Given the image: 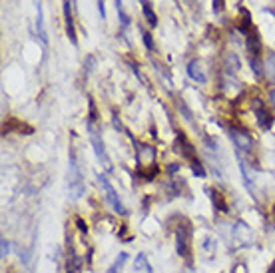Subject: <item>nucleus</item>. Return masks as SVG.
Listing matches in <instances>:
<instances>
[{
    "label": "nucleus",
    "mask_w": 275,
    "mask_h": 273,
    "mask_svg": "<svg viewBox=\"0 0 275 273\" xmlns=\"http://www.w3.org/2000/svg\"><path fill=\"white\" fill-rule=\"evenodd\" d=\"M212 10H214V14H222L224 12V0H214L212 2Z\"/></svg>",
    "instance_id": "nucleus-20"
},
{
    "label": "nucleus",
    "mask_w": 275,
    "mask_h": 273,
    "mask_svg": "<svg viewBox=\"0 0 275 273\" xmlns=\"http://www.w3.org/2000/svg\"><path fill=\"white\" fill-rule=\"evenodd\" d=\"M126 262H128V254L126 252H122L120 256H118V260L110 266V270H108V273H120L122 272V268L126 266Z\"/></svg>",
    "instance_id": "nucleus-15"
},
{
    "label": "nucleus",
    "mask_w": 275,
    "mask_h": 273,
    "mask_svg": "<svg viewBox=\"0 0 275 273\" xmlns=\"http://www.w3.org/2000/svg\"><path fill=\"white\" fill-rule=\"evenodd\" d=\"M142 40H144L146 48L152 52V50H154V40H152V34H150L148 30H142Z\"/></svg>",
    "instance_id": "nucleus-19"
},
{
    "label": "nucleus",
    "mask_w": 275,
    "mask_h": 273,
    "mask_svg": "<svg viewBox=\"0 0 275 273\" xmlns=\"http://www.w3.org/2000/svg\"><path fill=\"white\" fill-rule=\"evenodd\" d=\"M176 240H178V254L180 256H188V240H190V228H188V224H180V230H178V234H176Z\"/></svg>",
    "instance_id": "nucleus-6"
},
{
    "label": "nucleus",
    "mask_w": 275,
    "mask_h": 273,
    "mask_svg": "<svg viewBox=\"0 0 275 273\" xmlns=\"http://www.w3.org/2000/svg\"><path fill=\"white\" fill-rule=\"evenodd\" d=\"M230 138L234 142V146L240 152H252L254 148V138L250 136L246 130H230Z\"/></svg>",
    "instance_id": "nucleus-5"
},
{
    "label": "nucleus",
    "mask_w": 275,
    "mask_h": 273,
    "mask_svg": "<svg viewBox=\"0 0 275 273\" xmlns=\"http://www.w3.org/2000/svg\"><path fill=\"white\" fill-rule=\"evenodd\" d=\"M188 74H190V78L196 80L198 84H206V82H208V76H206V72H204V68H202V64H200L198 60H192V62L188 64Z\"/></svg>",
    "instance_id": "nucleus-9"
},
{
    "label": "nucleus",
    "mask_w": 275,
    "mask_h": 273,
    "mask_svg": "<svg viewBox=\"0 0 275 273\" xmlns=\"http://www.w3.org/2000/svg\"><path fill=\"white\" fill-rule=\"evenodd\" d=\"M246 46L250 50V58H258V54L262 52V38L256 30H252L248 36H246Z\"/></svg>",
    "instance_id": "nucleus-7"
},
{
    "label": "nucleus",
    "mask_w": 275,
    "mask_h": 273,
    "mask_svg": "<svg viewBox=\"0 0 275 273\" xmlns=\"http://www.w3.org/2000/svg\"><path fill=\"white\" fill-rule=\"evenodd\" d=\"M264 76L268 82L275 84V52H270L264 62Z\"/></svg>",
    "instance_id": "nucleus-10"
},
{
    "label": "nucleus",
    "mask_w": 275,
    "mask_h": 273,
    "mask_svg": "<svg viewBox=\"0 0 275 273\" xmlns=\"http://www.w3.org/2000/svg\"><path fill=\"white\" fill-rule=\"evenodd\" d=\"M72 4H76V0H72Z\"/></svg>",
    "instance_id": "nucleus-24"
},
{
    "label": "nucleus",
    "mask_w": 275,
    "mask_h": 273,
    "mask_svg": "<svg viewBox=\"0 0 275 273\" xmlns=\"http://www.w3.org/2000/svg\"><path fill=\"white\" fill-rule=\"evenodd\" d=\"M154 160H156V150L152 146H146V144L138 146V164H140V168L154 164Z\"/></svg>",
    "instance_id": "nucleus-8"
},
{
    "label": "nucleus",
    "mask_w": 275,
    "mask_h": 273,
    "mask_svg": "<svg viewBox=\"0 0 275 273\" xmlns=\"http://www.w3.org/2000/svg\"><path fill=\"white\" fill-rule=\"evenodd\" d=\"M86 126H88V136H90V144H92V150H94V154H96L98 162H100V164L104 166V170H106V172H112V162H110V158H108V152H106L104 140H102V136H100L98 128L94 126V120H90V118H88Z\"/></svg>",
    "instance_id": "nucleus-2"
},
{
    "label": "nucleus",
    "mask_w": 275,
    "mask_h": 273,
    "mask_svg": "<svg viewBox=\"0 0 275 273\" xmlns=\"http://www.w3.org/2000/svg\"><path fill=\"white\" fill-rule=\"evenodd\" d=\"M62 12H64V24H66V36H68V40H70L74 46H78L76 24H74V12H72V2H70V0H64Z\"/></svg>",
    "instance_id": "nucleus-4"
},
{
    "label": "nucleus",
    "mask_w": 275,
    "mask_h": 273,
    "mask_svg": "<svg viewBox=\"0 0 275 273\" xmlns=\"http://www.w3.org/2000/svg\"><path fill=\"white\" fill-rule=\"evenodd\" d=\"M68 190H70V198L72 200H80L84 196V178H82V170L78 166L76 154L70 150L68 154Z\"/></svg>",
    "instance_id": "nucleus-1"
},
{
    "label": "nucleus",
    "mask_w": 275,
    "mask_h": 273,
    "mask_svg": "<svg viewBox=\"0 0 275 273\" xmlns=\"http://www.w3.org/2000/svg\"><path fill=\"white\" fill-rule=\"evenodd\" d=\"M188 2H190V4H192V2H194V0H188Z\"/></svg>",
    "instance_id": "nucleus-25"
},
{
    "label": "nucleus",
    "mask_w": 275,
    "mask_h": 273,
    "mask_svg": "<svg viewBox=\"0 0 275 273\" xmlns=\"http://www.w3.org/2000/svg\"><path fill=\"white\" fill-rule=\"evenodd\" d=\"M98 182H100V186H102V190H104V196H106L110 208H112L116 214H120V216H128V210L124 208V204H122L118 192L114 190V186L110 184V180H108L104 174H100V176H98Z\"/></svg>",
    "instance_id": "nucleus-3"
},
{
    "label": "nucleus",
    "mask_w": 275,
    "mask_h": 273,
    "mask_svg": "<svg viewBox=\"0 0 275 273\" xmlns=\"http://www.w3.org/2000/svg\"><path fill=\"white\" fill-rule=\"evenodd\" d=\"M212 200H214V206H216L220 212H228V210H226V200L222 198V194H220V192L212 190Z\"/></svg>",
    "instance_id": "nucleus-18"
},
{
    "label": "nucleus",
    "mask_w": 275,
    "mask_h": 273,
    "mask_svg": "<svg viewBox=\"0 0 275 273\" xmlns=\"http://www.w3.org/2000/svg\"><path fill=\"white\" fill-rule=\"evenodd\" d=\"M144 272L146 273H154V270H152V266L148 264V260H146V256L144 254H140L136 258V262H134V272Z\"/></svg>",
    "instance_id": "nucleus-14"
},
{
    "label": "nucleus",
    "mask_w": 275,
    "mask_h": 273,
    "mask_svg": "<svg viewBox=\"0 0 275 273\" xmlns=\"http://www.w3.org/2000/svg\"><path fill=\"white\" fill-rule=\"evenodd\" d=\"M98 12L102 18H106V6H104V0H98Z\"/></svg>",
    "instance_id": "nucleus-22"
},
{
    "label": "nucleus",
    "mask_w": 275,
    "mask_h": 273,
    "mask_svg": "<svg viewBox=\"0 0 275 273\" xmlns=\"http://www.w3.org/2000/svg\"><path fill=\"white\" fill-rule=\"evenodd\" d=\"M116 10H118V18H120V24L126 28L128 24H130V16H128V12L124 10V4H122V0H116Z\"/></svg>",
    "instance_id": "nucleus-16"
},
{
    "label": "nucleus",
    "mask_w": 275,
    "mask_h": 273,
    "mask_svg": "<svg viewBox=\"0 0 275 273\" xmlns=\"http://www.w3.org/2000/svg\"><path fill=\"white\" fill-rule=\"evenodd\" d=\"M36 10H38V18H36V30L38 36L44 44H48V36H46V28H44V18H42V2H36Z\"/></svg>",
    "instance_id": "nucleus-11"
},
{
    "label": "nucleus",
    "mask_w": 275,
    "mask_h": 273,
    "mask_svg": "<svg viewBox=\"0 0 275 273\" xmlns=\"http://www.w3.org/2000/svg\"><path fill=\"white\" fill-rule=\"evenodd\" d=\"M80 268H82V260L72 254V258L68 260V273H80Z\"/></svg>",
    "instance_id": "nucleus-17"
},
{
    "label": "nucleus",
    "mask_w": 275,
    "mask_h": 273,
    "mask_svg": "<svg viewBox=\"0 0 275 273\" xmlns=\"http://www.w3.org/2000/svg\"><path fill=\"white\" fill-rule=\"evenodd\" d=\"M258 122H260V126H262V130H270L272 126H274V116L268 112V110H260L258 112Z\"/></svg>",
    "instance_id": "nucleus-13"
},
{
    "label": "nucleus",
    "mask_w": 275,
    "mask_h": 273,
    "mask_svg": "<svg viewBox=\"0 0 275 273\" xmlns=\"http://www.w3.org/2000/svg\"><path fill=\"white\" fill-rule=\"evenodd\" d=\"M140 4H142V12H144V18H146V22L154 28L156 24H158V16H156V12H154V8L150 6V2L148 0H140Z\"/></svg>",
    "instance_id": "nucleus-12"
},
{
    "label": "nucleus",
    "mask_w": 275,
    "mask_h": 273,
    "mask_svg": "<svg viewBox=\"0 0 275 273\" xmlns=\"http://www.w3.org/2000/svg\"><path fill=\"white\" fill-rule=\"evenodd\" d=\"M8 252H10V244L6 240H2V248H0V258L6 260L8 258Z\"/></svg>",
    "instance_id": "nucleus-21"
},
{
    "label": "nucleus",
    "mask_w": 275,
    "mask_h": 273,
    "mask_svg": "<svg viewBox=\"0 0 275 273\" xmlns=\"http://www.w3.org/2000/svg\"><path fill=\"white\" fill-rule=\"evenodd\" d=\"M270 102H272V104L275 106V88L272 90V92H270Z\"/></svg>",
    "instance_id": "nucleus-23"
}]
</instances>
